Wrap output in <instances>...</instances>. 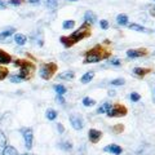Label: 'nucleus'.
Listing matches in <instances>:
<instances>
[{"mask_svg": "<svg viewBox=\"0 0 155 155\" xmlns=\"http://www.w3.org/2000/svg\"><path fill=\"white\" fill-rule=\"evenodd\" d=\"M141 100V96L138 93H132L130 94V101H133V102H137V101Z\"/></svg>", "mask_w": 155, "mask_h": 155, "instance_id": "c756f323", "label": "nucleus"}, {"mask_svg": "<svg viewBox=\"0 0 155 155\" xmlns=\"http://www.w3.org/2000/svg\"><path fill=\"white\" fill-rule=\"evenodd\" d=\"M154 93H155V92H154ZM154 101H155V97H154Z\"/></svg>", "mask_w": 155, "mask_h": 155, "instance_id": "a18cd8bd", "label": "nucleus"}, {"mask_svg": "<svg viewBox=\"0 0 155 155\" xmlns=\"http://www.w3.org/2000/svg\"><path fill=\"white\" fill-rule=\"evenodd\" d=\"M0 8H2V9H4V8H5V4H4L3 2H0Z\"/></svg>", "mask_w": 155, "mask_h": 155, "instance_id": "37998d69", "label": "nucleus"}, {"mask_svg": "<svg viewBox=\"0 0 155 155\" xmlns=\"http://www.w3.org/2000/svg\"><path fill=\"white\" fill-rule=\"evenodd\" d=\"M45 4L49 9H56L58 5V0H45Z\"/></svg>", "mask_w": 155, "mask_h": 155, "instance_id": "b1692460", "label": "nucleus"}, {"mask_svg": "<svg viewBox=\"0 0 155 155\" xmlns=\"http://www.w3.org/2000/svg\"><path fill=\"white\" fill-rule=\"evenodd\" d=\"M150 14H151L153 17H155V7H154V8L151 9V11H150Z\"/></svg>", "mask_w": 155, "mask_h": 155, "instance_id": "79ce46f5", "label": "nucleus"}, {"mask_svg": "<svg viewBox=\"0 0 155 155\" xmlns=\"http://www.w3.org/2000/svg\"><path fill=\"white\" fill-rule=\"evenodd\" d=\"M62 26H64L65 30H69V28H72L75 26V21H72V19H66Z\"/></svg>", "mask_w": 155, "mask_h": 155, "instance_id": "393cba45", "label": "nucleus"}, {"mask_svg": "<svg viewBox=\"0 0 155 155\" xmlns=\"http://www.w3.org/2000/svg\"><path fill=\"white\" fill-rule=\"evenodd\" d=\"M60 41H61L66 48H70V47H72L74 44H76V41H75L70 35H69V36H61V38H60Z\"/></svg>", "mask_w": 155, "mask_h": 155, "instance_id": "ddd939ff", "label": "nucleus"}, {"mask_svg": "<svg viewBox=\"0 0 155 155\" xmlns=\"http://www.w3.org/2000/svg\"><path fill=\"white\" fill-rule=\"evenodd\" d=\"M104 151L106 153H111V154H114V155H120L123 153V149L118 146V145H109V146H106L104 149Z\"/></svg>", "mask_w": 155, "mask_h": 155, "instance_id": "9d476101", "label": "nucleus"}, {"mask_svg": "<svg viewBox=\"0 0 155 155\" xmlns=\"http://www.w3.org/2000/svg\"><path fill=\"white\" fill-rule=\"evenodd\" d=\"M70 123H71V127L76 129V130H80L81 128H83V122H81V119L79 118V116H76V115H72L70 116Z\"/></svg>", "mask_w": 155, "mask_h": 155, "instance_id": "0eeeda50", "label": "nucleus"}, {"mask_svg": "<svg viewBox=\"0 0 155 155\" xmlns=\"http://www.w3.org/2000/svg\"><path fill=\"white\" fill-rule=\"evenodd\" d=\"M57 128H58V132H60V133H62L65 130V128H64V125H62V124H57Z\"/></svg>", "mask_w": 155, "mask_h": 155, "instance_id": "58836bf2", "label": "nucleus"}, {"mask_svg": "<svg viewBox=\"0 0 155 155\" xmlns=\"http://www.w3.org/2000/svg\"><path fill=\"white\" fill-rule=\"evenodd\" d=\"M22 134H23V138H25V143H26V149L30 150L32 147V130L30 128H23L22 129Z\"/></svg>", "mask_w": 155, "mask_h": 155, "instance_id": "423d86ee", "label": "nucleus"}, {"mask_svg": "<svg viewBox=\"0 0 155 155\" xmlns=\"http://www.w3.org/2000/svg\"><path fill=\"white\" fill-rule=\"evenodd\" d=\"M74 76H75V74L72 71H66V72H62L58 78H60V79H64V80H71V79H74Z\"/></svg>", "mask_w": 155, "mask_h": 155, "instance_id": "4be33fe9", "label": "nucleus"}, {"mask_svg": "<svg viewBox=\"0 0 155 155\" xmlns=\"http://www.w3.org/2000/svg\"><path fill=\"white\" fill-rule=\"evenodd\" d=\"M70 2H78V0H70Z\"/></svg>", "mask_w": 155, "mask_h": 155, "instance_id": "c03bdc74", "label": "nucleus"}, {"mask_svg": "<svg viewBox=\"0 0 155 155\" xmlns=\"http://www.w3.org/2000/svg\"><path fill=\"white\" fill-rule=\"evenodd\" d=\"M11 81H12V83H21L22 78L19 76V75H12L11 76Z\"/></svg>", "mask_w": 155, "mask_h": 155, "instance_id": "c85d7f7f", "label": "nucleus"}, {"mask_svg": "<svg viewBox=\"0 0 155 155\" xmlns=\"http://www.w3.org/2000/svg\"><path fill=\"white\" fill-rule=\"evenodd\" d=\"M94 104H96V101L89 98V97H85V98H83V105L87 106V107H91V106H93Z\"/></svg>", "mask_w": 155, "mask_h": 155, "instance_id": "a878e982", "label": "nucleus"}, {"mask_svg": "<svg viewBox=\"0 0 155 155\" xmlns=\"http://www.w3.org/2000/svg\"><path fill=\"white\" fill-rule=\"evenodd\" d=\"M54 91L61 96H64V93H66V88L64 85H54Z\"/></svg>", "mask_w": 155, "mask_h": 155, "instance_id": "cd10ccee", "label": "nucleus"}, {"mask_svg": "<svg viewBox=\"0 0 155 155\" xmlns=\"http://www.w3.org/2000/svg\"><path fill=\"white\" fill-rule=\"evenodd\" d=\"M8 69H5V67H3V66H0V80H4L5 78L8 76Z\"/></svg>", "mask_w": 155, "mask_h": 155, "instance_id": "bb28decb", "label": "nucleus"}, {"mask_svg": "<svg viewBox=\"0 0 155 155\" xmlns=\"http://www.w3.org/2000/svg\"><path fill=\"white\" fill-rule=\"evenodd\" d=\"M3 155H18V151H17V149L13 146H5L4 147Z\"/></svg>", "mask_w": 155, "mask_h": 155, "instance_id": "a211bd4d", "label": "nucleus"}, {"mask_svg": "<svg viewBox=\"0 0 155 155\" xmlns=\"http://www.w3.org/2000/svg\"><path fill=\"white\" fill-rule=\"evenodd\" d=\"M84 21H85V23H89V25H94V23L97 22V16L93 12L88 11L84 14Z\"/></svg>", "mask_w": 155, "mask_h": 155, "instance_id": "f8f14e48", "label": "nucleus"}, {"mask_svg": "<svg viewBox=\"0 0 155 155\" xmlns=\"http://www.w3.org/2000/svg\"><path fill=\"white\" fill-rule=\"evenodd\" d=\"M88 137H89L91 142L97 143L101 140V137H102V133H101L100 130H97V129H91L89 133H88Z\"/></svg>", "mask_w": 155, "mask_h": 155, "instance_id": "1a4fd4ad", "label": "nucleus"}, {"mask_svg": "<svg viewBox=\"0 0 155 155\" xmlns=\"http://www.w3.org/2000/svg\"><path fill=\"white\" fill-rule=\"evenodd\" d=\"M116 22H118V25L120 26H125V25H128V16L127 14H119L118 17H116Z\"/></svg>", "mask_w": 155, "mask_h": 155, "instance_id": "4468645a", "label": "nucleus"}, {"mask_svg": "<svg viewBox=\"0 0 155 155\" xmlns=\"http://www.w3.org/2000/svg\"><path fill=\"white\" fill-rule=\"evenodd\" d=\"M39 2H40V0H28V3L30 4H38Z\"/></svg>", "mask_w": 155, "mask_h": 155, "instance_id": "ea45409f", "label": "nucleus"}, {"mask_svg": "<svg viewBox=\"0 0 155 155\" xmlns=\"http://www.w3.org/2000/svg\"><path fill=\"white\" fill-rule=\"evenodd\" d=\"M111 65H115V66H119L120 65V61L118 60V58H114L113 61H111Z\"/></svg>", "mask_w": 155, "mask_h": 155, "instance_id": "4c0bfd02", "label": "nucleus"}, {"mask_svg": "<svg viewBox=\"0 0 155 155\" xmlns=\"http://www.w3.org/2000/svg\"><path fill=\"white\" fill-rule=\"evenodd\" d=\"M110 57V52L107 49H105L102 45H96L94 48H92L85 53L84 62L85 64H96L100 62L101 60H106Z\"/></svg>", "mask_w": 155, "mask_h": 155, "instance_id": "f257e3e1", "label": "nucleus"}, {"mask_svg": "<svg viewBox=\"0 0 155 155\" xmlns=\"http://www.w3.org/2000/svg\"><path fill=\"white\" fill-rule=\"evenodd\" d=\"M23 155H27V154H23Z\"/></svg>", "mask_w": 155, "mask_h": 155, "instance_id": "49530a36", "label": "nucleus"}, {"mask_svg": "<svg viewBox=\"0 0 155 155\" xmlns=\"http://www.w3.org/2000/svg\"><path fill=\"white\" fill-rule=\"evenodd\" d=\"M125 83L124 79H114L113 81H111V84L113 85H123Z\"/></svg>", "mask_w": 155, "mask_h": 155, "instance_id": "7c9ffc66", "label": "nucleus"}, {"mask_svg": "<svg viewBox=\"0 0 155 155\" xmlns=\"http://www.w3.org/2000/svg\"><path fill=\"white\" fill-rule=\"evenodd\" d=\"M47 119H49V120H54L56 118H57V111L56 110H52V109H49V110H47Z\"/></svg>", "mask_w": 155, "mask_h": 155, "instance_id": "5701e85b", "label": "nucleus"}, {"mask_svg": "<svg viewBox=\"0 0 155 155\" xmlns=\"http://www.w3.org/2000/svg\"><path fill=\"white\" fill-rule=\"evenodd\" d=\"M127 107L120 104H115L114 106H111L110 111L107 113V115L110 116V118H113V116H115V118H119V116H124L127 115Z\"/></svg>", "mask_w": 155, "mask_h": 155, "instance_id": "39448f33", "label": "nucleus"}, {"mask_svg": "<svg viewBox=\"0 0 155 155\" xmlns=\"http://www.w3.org/2000/svg\"><path fill=\"white\" fill-rule=\"evenodd\" d=\"M9 4L11 5H21L22 0H9Z\"/></svg>", "mask_w": 155, "mask_h": 155, "instance_id": "f704fd0d", "label": "nucleus"}, {"mask_svg": "<svg viewBox=\"0 0 155 155\" xmlns=\"http://www.w3.org/2000/svg\"><path fill=\"white\" fill-rule=\"evenodd\" d=\"M7 143V137L4 136L3 132H0V146H4Z\"/></svg>", "mask_w": 155, "mask_h": 155, "instance_id": "2f4dec72", "label": "nucleus"}, {"mask_svg": "<svg viewBox=\"0 0 155 155\" xmlns=\"http://www.w3.org/2000/svg\"><path fill=\"white\" fill-rule=\"evenodd\" d=\"M129 28H130V30H134V31H138V32H150L149 28H145V27H142V26L137 25V23H130Z\"/></svg>", "mask_w": 155, "mask_h": 155, "instance_id": "f3484780", "label": "nucleus"}, {"mask_svg": "<svg viewBox=\"0 0 155 155\" xmlns=\"http://www.w3.org/2000/svg\"><path fill=\"white\" fill-rule=\"evenodd\" d=\"M12 62V57L11 54H8V53L5 51L0 49V66L2 65H8Z\"/></svg>", "mask_w": 155, "mask_h": 155, "instance_id": "9b49d317", "label": "nucleus"}, {"mask_svg": "<svg viewBox=\"0 0 155 155\" xmlns=\"http://www.w3.org/2000/svg\"><path fill=\"white\" fill-rule=\"evenodd\" d=\"M14 65L21 67V70H19V76L22 78V80H28L32 76L34 70H35V66H34L31 62L25 61V60H17L14 62Z\"/></svg>", "mask_w": 155, "mask_h": 155, "instance_id": "f03ea898", "label": "nucleus"}, {"mask_svg": "<svg viewBox=\"0 0 155 155\" xmlns=\"http://www.w3.org/2000/svg\"><path fill=\"white\" fill-rule=\"evenodd\" d=\"M14 41H16L18 45H23L27 41V38H26V35H23V34H16V35H14Z\"/></svg>", "mask_w": 155, "mask_h": 155, "instance_id": "2eb2a0df", "label": "nucleus"}, {"mask_svg": "<svg viewBox=\"0 0 155 155\" xmlns=\"http://www.w3.org/2000/svg\"><path fill=\"white\" fill-rule=\"evenodd\" d=\"M150 71H151L150 69H142V67H136V69L133 70V72L137 76H145L146 74H149Z\"/></svg>", "mask_w": 155, "mask_h": 155, "instance_id": "aec40b11", "label": "nucleus"}, {"mask_svg": "<svg viewBox=\"0 0 155 155\" xmlns=\"http://www.w3.org/2000/svg\"><path fill=\"white\" fill-rule=\"evenodd\" d=\"M93 76H94V72H93V71H88V72H85V74L81 76L80 81H81L83 84H87V83H89V81L93 79Z\"/></svg>", "mask_w": 155, "mask_h": 155, "instance_id": "dca6fc26", "label": "nucleus"}, {"mask_svg": "<svg viewBox=\"0 0 155 155\" xmlns=\"http://www.w3.org/2000/svg\"><path fill=\"white\" fill-rule=\"evenodd\" d=\"M14 28H9V30H5V31H3V32H0V41H3V40H5L7 38H9L11 35H13L14 34Z\"/></svg>", "mask_w": 155, "mask_h": 155, "instance_id": "6ab92c4d", "label": "nucleus"}, {"mask_svg": "<svg viewBox=\"0 0 155 155\" xmlns=\"http://www.w3.org/2000/svg\"><path fill=\"white\" fill-rule=\"evenodd\" d=\"M113 129L115 130V132H119V133H120V132L123 130V125H122V124H119V125H116V127H114Z\"/></svg>", "mask_w": 155, "mask_h": 155, "instance_id": "e433bc0d", "label": "nucleus"}, {"mask_svg": "<svg viewBox=\"0 0 155 155\" xmlns=\"http://www.w3.org/2000/svg\"><path fill=\"white\" fill-rule=\"evenodd\" d=\"M89 35H91V26H89V23H84L83 26L79 27L74 34H71L70 36L78 43V41H80L81 39L88 38Z\"/></svg>", "mask_w": 155, "mask_h": 155, "instance_id": "20e7f679", "label": "nucleus"}, {"mask_svg": "<svg viewBox=\"0 0 155 155\" xmlns=\"http://www.w3.org/2000/svg\"><path fill=\"white\" fill-rule=\"evenodd\" d=\"M61 147L64 149V150H71L72 145H71L70 142H62V143H61Z\"/></svg>", "mask_w": 155, "mask_h": 155, "instance_id": "473e14b6", "label": "nucleus"}, {"mask_svg": "<svg viewBox=\"0 0 155 155\" xmlns=\"http://www.w3.org/2000/svg\"><path fill=\"white\" fill-rule=\"evenodd\" d=\"M56 71H57V65L56 64H53V62L44 64L40 67V76L44 80H49V79H52V76L54 75Z\"/></svg>", "mask_w": 155, "mask_h": 155, "instance_id": "7ed1b4c3", "label": "nucleus"}, {"mask_svg": "<svg viewBox=\"0 0 155 155\" xmlns=\"http://www.w3.org/2000/svg\"><path fill=\"white\" fill-rule=\"evenodd\" d=\"M110 109H111V104L110 102H105L98 110H97V113L98 114H107L110 111Z\"/></svg>", "mask_w": 155, "mask_h": 155, "instance_id": "412c9836", "label": "nucleus"}, {"mask_svg": "<svg viewBox=\"0 0 155 155\" xmlns=\"http://www.w3.org/2000/svg\"><path fill=\"white\" fill-rule=\"evenodd\" d=\"M115 94H116L115 91H109V96H110V97H113V96H115Z\"/></svg>", "mask_w": 155, "mask_h": 155, "instance_id": "a19ab883", "label": "nucleus"}, {"mask_svg": "<svg viewBox=\"0 0 155 155\" xmlns=\"http://www.w3.org/2000/svg\"><path fill=\"white\" fill-rule=\"evenodd\" d=\"M56 101H57V102H58V104H61V105H64V104H65V100H64V97H62L61 94H58V96H57V98H56Z\"/></svg>", "mask_w": 155, "mask_h": 155, "instance_id": "c9c22d12", "label": "nucleus"}, {"mask_svg": "<svg viewBox=\"0 0 155 155\" xmlns=\"http://www.w3.org/2000/svg\"><path fill=\"white\" fill-rule=\"evenodd\" d=\"M146 54H147L146 49H129V51H127V56L129 58H137V57H142V56H146Z\"/></svg>", "mask_w": 155, "mask_h": 155, "instance_id": "6e6552de", "label": "nucleus"}, {"mask_svg": "<svg viewBox=\"0 0 155 155\" xmlns=\"http://www.w3.org/2000/svg\"><path fill=\"white\" fill-rule=\"evenodd\" d=\"M100 26H101V28H104V30H106V28H109V22L106 21V19H102V21L100 22Z\"/></svg>", "mask_w": 155, "mask_h": 155, "instance_id": "72a5a7b5", "label": "nucleus"}]
</instances>
